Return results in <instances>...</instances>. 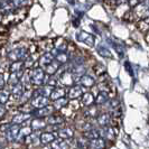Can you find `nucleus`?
Masks as SVG:
<instances>
[{"label":"nucleus","mask_w":149,"mask_h":149,"mask_svg":"<svg viewBox=\"0 0 149 149\" xmlns=\"http://www.w3.org/2000/svg\"><path fill=\"white\" fill-rule=\"evenodd\" d=\"M84 137L86 139H90V140L97 139V138H100V131L97 129H92V130H89V131H85L84 132Z\"/></svg>","instance_id":"nucleus-27"},{"label":"nucleus","mask_w":149,"mask_h":149,"mask_svg":"<svg viewBox=\"0 0 149 149\" xmlns=\"http://www.w3.org/2000/svg\"><path fill=\"white\" fill-rule=\"evenodd\" d=\"M89 146L92 149H103L105 147V140L103 138L93 139V140L89 141Z\"/></svg>","instance_id":"nucleus-13"},{"label":"nucleus","mask_w":149,"mask_h":149,"mask_svg":"<svg viewBox=\"0 0 149 149\" xmlns=\"http://www.w3.org/2000/svg\"><path fill=\"white\" fill-rule=\"evenodd\" d=\"M97 123L101 126V127H109V123L111 121V118L108 113H101L97 116Z\"/></svg>","instance_id":"nucleus-12"},{"label":"nucleus","mask_w":149,"mask_h":149,"mask_svg":"<svg viewBox=\"0 0 149 149\" xmlns=\"http://www.w3.org/2000/svg\"><path fill=\"white\" fill-rule=\"evenodd\" d=\"M30 81L33 84L35 85H42L43 83L45 82V73L42 68H35L33 72H31V75H30Z\"/></svg>","instance_id":"nucleus-2"},{"label":"nucleus","mask_w":149,"mask_h":149,"mask_svg":"<svg viewBox=\"0 0 149 149\" xmlns=\"http://www.w3.org/2000/svg\"><path fill=\"white\" fill-rule=\"evenodd\" d=\"M6 113V109H5V107H2V105H0V118L3 116Z\"/></svg>","instance_id":"nucleus-40"},{"label":"nucleus","mask_w":149,"mask_h":149,"mask_svg":"<svg viewBox=\"0 0 149 149\" xmlns=\"http://www.w3.org/2000/svg\"><path fill=\"white\" fill-rule=\"evenodd\" d=\"M52 148L53 149H68L70 146L65 140L63 139H55L52 142Z\"/></svg>","instance_id":"nucleus-18"},{"label":"nucleus","mask_w":149,"mask_h":149,"mask_svg":"<svg viewBox=\"0 0 149 149\" xmlns=\"http://www.w3.org/2000/svg\"><path fill=\"white\" fill-rule=\"evenodd\" d=\"M5 85V80H3V75L0 74V88H2Z\"/></svg>","instance_id":"nucleus-41"},{"label":"nucleus","mask_w":149,"mask_h":149,"mask_svg":"<svg viewBox=\"0 0 149 149\" xmlns=\"http://www.w3.org/2000/svg\"><path fill=\"white\" fill-rule=\"evenodd\" d=\"M30 118V113H19V114H16L13 119V123L14 125H22L24 123L26 120H28Z\"/></svg>","instance_id":"nucleus-14"},{"label":"nucleus","mask_w":149,"mask_h":149,"mask_svg":"<svg viewBox=\"0 0 149 149\" xmlns=\"http://www.w3.org/2000/svg\"><path fill=\"white\" fill-rule=\"evenodd\" d=\"M67 103H68V100H67L66 97H62V99H58V100L55 101L54 107H55V109H61V108L65 107Z\"/></svg>","instance_id":"nucleus-34"},{"label":"nucleus","mask_w":149,"mask_h":149,"mask_svg":"<svg viewBox=\"0 0 149 149\" xmlns=\"http://www.w3.org/2000/svg\"><path fill=\"white\" fill-rule=\"evenodd\" d=\"M22 75H24V71H19V72H15V73H10L8 83H9L10 85H14V86H15L16 84L19 83V80L22 79Z\"/></svg>","instance_id":"nucleus-11"},{"label":"nucleus","mask_w":149,"mask_h":149,"mask_svg":"<svg viewBox=\"0 0 149 149\" xmlns=\"http://www.w3.org/2000/svg\"><path fill=\"white\" fill-rule=\"evenodd\" d=\"M58 137H60L61 139H70V138H72L73 137V131H72V129H70V128H63V129H60L58 130Z\"/></svg>","instance_id":"nucleus-20"},{"label":"nucleus","mask_w":149,"mask_h":149,"mask_svg":"<svg viewBox=\"0 0 149 149\" xmlns=\"http://www.w3.org/2000/svg\"><path fill=\"white\" fill-rule=\"evenodd\" d=\"M97 53H99L101 56H103V57H108V58H111L112 57L111 52H110V51H109V48H108V47H105L103 44L99 45V46L97 47Z\"/></svg>","instance_id":"nucleus-24"},{"label":"nucleus","mask_w":149,"mask_h":149,"mask_svg":"<svg viewBox=\"0 0 149 149\" xmlns=\"http://www.w3.org/2000/svg\"><path fill=\"white\" fill-rule=\"evenodd\" d=\"M39 140H40L42 143H44V145L52 143V142L55 140V136H54V134H52V132H44V134H40Z\"/></svg>","instance_id":"nucleus-15"},{"label":"nucleus","mask_w":149,"mask_h":149,"mask_svg":"<svg viewBox=\"0 0 149 149\" xmlns=\"http://www.w3.org/2000/svg\"><path fill=\"white\" fill-rule=\"evenodd\" d=\"M46 127V122L43 119H34L31 121V129H35V130H39V129H43Z\"/></svg>","instance_id":"nucleus-29"},{"label":"nucleus","mask_w":149,"mask_h":149,"mask_svg":"<svg viewBox=\"0 0 149 149\" xmlns=\"http://www.w3.org/2000/svg\"><path fill=\"white\" fill-rule=\"evenodd\" d=\"M108 42L113 47V49L118 53V55H119L120 57H123V55H125V47H123V45L121 44V43H118V42L113 40V39H110V38H108Z\"/></svg>","instance_id":"nucleus-8"},{"label":"nucleus","mask_w":149,"mask_h":149,"mask_svg":"<svg viewBox=\"0 0 149 149\" xmlns=\"http://www.w3.org/2000/svg\"><path fill=\"white\" fill-rule=\"evenodd\" d=\"M53 61H54V56H53L51 53H46V54H44V55L40 57L39 64H40V66L46 67L47 65H49Z\"/></svg>","instance_id":"nucleus-16"},{"label":"nucleus","mask_w":149,"mask_h":149,"mask_svg":"<svg viewBox=\"0 0 149 149\" xmlns=\"http://www.w3.org/2000/svg\"><path fill=\"white\" fill-rule=\"evenodd\" d=\"M99 131H100V138H103V139L105 138L109 140H113L116 137V131L111 127H104Z\"/></svg>","instance_id":"nucleus-7"},{"label":"nucleus","mask_w":149,"mask_h":149,"mask_svg":"<svg viewBox=\"0 0 149 149\" xmlns=\"http://www.w3.org/2000/svg\"><path fill=\"white\" fill-rule=\"evenodd\" d=\"M49 103V100L48 97H42V95H34L33 97V100H31V104L35 109H42V108H45L47 107Z\"/></svg>","instance_id":"nucleus-4"},{"label":"nucleus","mask_w":149,"mask_h":149,"mask_svg":"<svg viewBox=\"0 0 149 149\" xmlns=\"http://www.w3.org/2000/svg\"><path fill=\"white\" fill-rule=\"evenodd\" d=\"M31 128L30 127H24L22 129H19V132H18V137H17V140H20L22 138H27L28 136L31 134Z\"/></svg>","instance_id":"nucleus-28"},{"label":"nucleus","mask_w":149,"mask_h":149,"mask_svg":"<svg viewBox=\"0 0 149 149\" xmlns=\"http://www.w3.org/2000/svg\"><path fill=\"white\" fill-rule=\"evenodd\" d=\"M28 57V51L25 47H17L8 54V58L14 62H22Z\"/></svg>","instance_id":"nucleus-1"},{"label":"nucleus","mask_w":149,"mask_h":149,"mask_svg":"<svg viewBox=\"0 0 149 149\" xmlns=\"http://www.w3.org/2000/svg\"><path fill=\"white\" fill-rule=\"evenodd\" d=\"M54 60L56 61L58 64H65L67 63V61H68V54L65 52H58L57 53V55L54 57Z\"/></svg>","instance_id":"nucleus-26"},{"label":"nucleus","mask_w":149,"mask_h":149,"mask_svg":"<svg viewBox=\"0 0 149 149\" xmlns=\"http://www.w3.org/2000/svg\"><path fill=\"white\" fill-rule=\"evenodd\" d=\"M109 109L110 110H114L116 108H118L119 107V101L117 100V99H112V100H110L109 101Z\"/></svg>","instance_id":"nucleus-37"},{"label":"nucleus","mask_w":149,"mask_h":149,"mask_svg":"<svg viewBox=\"0 0 149 149\" xmlns=\"http://www.w3.org/2000/svg\"><path fill=\"white\" fill-rule=\"evenodd\" d=\"M80 82L82 84V86H85V88H91V86H93L94 85V79L92 77V76H90V75H83L82 77L80 79Z\"/></svg>","instance_id":"nucleus-17"},{"label":"nucleus","mask_w":149,"mask_h":149,"mask_svg":"<svg viewBox=\"0 0 149 149\" xmlns=\"http://www.w3.org/2000/svg\"><path fill=\"white\" fill-rule=\"evenodd\" d=\"M86 116H89V117H97V109L95 107H89V109L86 111Z\"/></svg>","instance_id":"nucleus-36"},{"label":"nucleus","mask_w":149,"mask_h":149,"mask_svg":"<svg viewBox=\"0 0 149 149\" xmlns=\"http://www.w3.org/2000/svg\"><path fill=\"white\" fill-rule=\"evenodd\" d=\"M8 100H9V92L6 90H1L0 91V103L3 104L8 102Z\"/></svg>","instance_id":"nucleus-35"},{"label":"nucleus","mask_w":149,"mask_h":149,"mask_svg":"<svg viewBox=\"0 0 149 149\" xmlns=\"http://www.w3.org/2000/svg\"><path fill=\"white\" fill-rule=\"evenodd\" d=\"M53 90H54V88H53L52 85H46L44 88H42V89H39L38 91H36V94H37V95L45 97H51Z\"/></svg>","instance_id":"nucleus-19"},{"label":"nucleus","mask_w":149,"mask_h":149,"mask_svg":"<svg viewBox=\"0 0 149 149\" xmlns=\"http://www.w3.org/2000/svg\"><path fill=\"white\" fill-rule=\"evenodd\" d=\"M109 101V95L107 92H100L95 97V103L99 105L105 104Z\"/></svg>","instance_id":"nucleus-23"},{"label":"nucleus","mask_w":149,"mask_h":149,"mask_svg":"<svg viewBox=\"0 0 149 149\" xmlns=\"http://www.w3.org/2000/svg\"><path fill=\"white\" fill-rule=\"evenodd\" d=\"M52 112H53V108L49 107V105H47V107H45V108L36 109V110H34L33 112H30V116H35L37 119H40V118H43V117L49 116Z\"/></svg>","instance_id":"nucleus-5"},{"label":"nucleus","mask_w":149,"mask_h":149,"mask_svg":"<svg viewBox=\"0 0 149 149\" xmlns=\"http://www.w3.org/2000/svg\"><path fill=\"white\" fill-rule=\"evenodd\" d=\"M18 132H19V126H17V125H13V126H10L8 128V130L6 131V137H7L8 141L17 140Z\"/></svg>","instance_id":"nucleus-6"},{"label":"nucleus","mask_w":149,"mask_h":149,"mask_svg":"<svg viewBox=\"0 0 149 149\" xmlns=\"http://www.w3.org/2000/svg\"><path fill=\"white\" fill-rule=\"evenodd\" d=\"M82 102L85 107H90V105H92V103L94 102V97L92 95V93H89V92L88 93H84L82 97Z\"/></svg>","instance_id":"nucleus-30"},{"label":"nucleus","mask_w":149,"mask_h":149,"mask_svg":"<svg viewBox=\"0 0 149 149\" xmlns=\"http://www.w3.org/2000/svg\"><path fill=\"white\" fill-rule=\"evenodd\" d=\"M75 149H83V148H79V147H77V148H75Z\"/></svg>","instance_id":"nucleus-42"},{"label":"nucleus","mask_w":149,"mask_h":149,"mask_svg":"<svg viewBox=\"0 0 149 149\" xmlns=\"http://www.w3.org/2000/svg\"><path fill=\"white\" fill-rule=\"evenodd\" d=\"M64 95H65V90L62 89V88H56V89L53 90L52 94H51V99L54 100V101H56L58 99L64 97Z\"/></svg>","instance_id":"nucleus-22"},{"label":"nucleus","mask_w":149,"mask_h":149,"mask_svg":"<svg viewBox=\"0 0 149 149\" xmlns=\"http://www.w3.org/2000/svg\"><path fill=\"white\" fill-rule=\"evenodd\" d=\"M61 82L63 83L64 85L71 86L75 82V79L71 72H65V73H63V75L61 76Z\"/></svg>","instance_id":"nucleus-9"},{"label":"nucleus","mask_w":149,"mask_h":149,"mask_svg":"<svg viewBox=\"0 0 149 149\" xmlns=\"http://www.w3.org/2000/svg\"><path fill=\"white\" fill-rule=\"evenodd\" d=\"M11 2L8 1H0V11L3 14H7L9 11H11Z\"/></svg>","instance_id":"nucleus-32"},{"label":"nucleus","mask_w":149,"mask_h":149,"mask_svg":"<svg viewBox=\"0 0 149 149\" xmlns=\"http://www.w3.org/2000/svg\"><path fill=\"white\" fill-rule=\"evenodd\" d=\"M58 68H60V64L54 60L49 65H47V66L45 67V71H46V73L48 75H53L56 73V71H57Z\"/></svg>","instance_id":"nucleus-21"},{"label":"nucleus","mask_w":149,"mask_h":149,"mask_svg":"<svg viewBox=\"0 0 149 149\" xmlns=\"http://www.w3.org/2000/svg\"><path fill=\"white\" fill-rule=\"evenodd\" d=\"M76 38H77V40H80L82 43H85L88 46H94V43H95L94 36L89 34V33H86V31H84V30L79 31L76 34Z\"/></svg>","instance_id":"nucleus-3"},{"label":"nucleus","mask_w":149,"mask_h":149,"mask_svg":"<svg viewBox=\"0 0 149 149\" xmlns=\"http://www.w3.org/2000/svg\"><path fill=\"white\" fill-rule=\"evenodd\" d=\"M22 66H24V62H14V63H11V65L9 67V71H10V73L19 72V71H22Z\"/></svg>","instance_id":"nucleus-31"},{"label":"nucleus","mask_w":149,"mask_h":149,"mask_svg":"<svg viewBox=\"0 0 149 149\" xmlns=\"http://www.w3.org/2000/svg\"><path fill=\"white\" fill-rule=\"evenodd\" d=\"M11 94H13L16 99L22 97V94H24V85H22V83L16 84L15 86H14V89L11 90Z\"/></svg>","instance_id":"nucleus-25"},{"label":"nucleus","mask_w":149,"mask_h":149,"mask_svg":"<svg viewBox=\"0 0 149 149\" xmlns=\"http://www.w3.org/2000/svg\"><path fill=\"white\" fill-rule=\"evenodd\" d=\"M82 93H83L82 88L79 86V85H75V86H72L70 89V91H68V97L72 99V100H75V99L81 97Z\"/></svg>","instance_id":"nucleus-10"},{"label":"nucleus","mask_w":149,"mask_h":149,"mask_svg":"<svg viewBox=\"0 0 149 149\" xmlns=\"http://www.w3.org/2000/svg\"><path fill=\"white\" fill-rule=\"evenodd\" d=\"M63 121H64V118H62L60 116H51L47 119V122L49 125H61Z\"/></svg>","instance_id":"nucleus-33"},{"label":"nucleus","mask_w":149,"mask_h":149,"mask_svg":"<svg viewBox=\"0 0 149 149\" xmlns=\"http://www.w3.org/2000/svg\"><path fill=\"white\" fill-rule=\"evenodd\" d=\"M33 58L30 57V56H28V58H26V63H24V65H26L27 67H30L31 65H33Z\"/></svg>","instance_id":"nucleus-39"},{"label":"nucleus","mask_w":149,"mask_h":149,"mask_svg":"<svg viewBox=\"0 0 149 149\" xmlns=\"http://www.w3.org/2000/svg\"><path fill=\"white\" fill-rule=\"evenodd\" d=\"M125 68H126V71L128 72V74H130L131 76H134V71H132V66L130 65V63H129V62H126V63H125Z\"/></svg>","instance_id":"nucleus-38"}]
</instances>
